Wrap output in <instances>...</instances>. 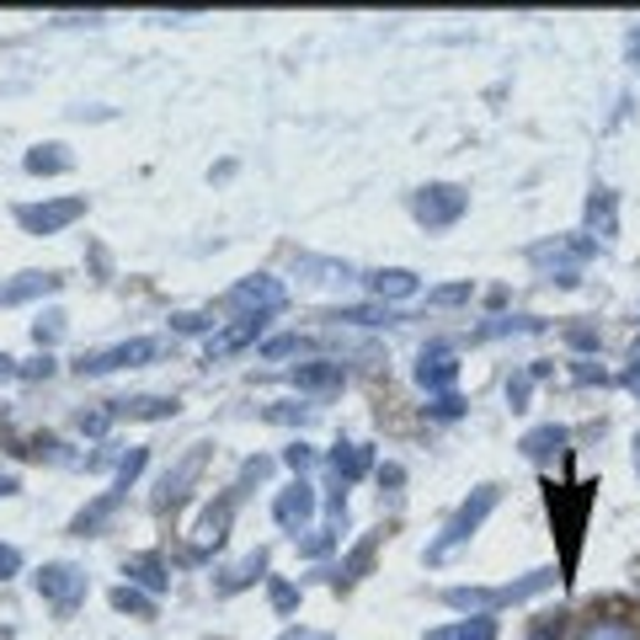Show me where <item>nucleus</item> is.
<instances>
[{
    "label": "nucleus",
    "mask_w": 640,
    "mask_h": 640,
    "mask_svg": "<svg viewBox=\"0 0 640 640\" xmlns=\"http://www.w3.org/2000/svg\"><path fill=\"white\" fill-rule=\"evenodd\" d=\"M592 491L598 486H549V523L560 534V581L577 577V555H581V528L592 513Z\"/></svg>",
    "instance_id": "1"
},
{
    "label": "nucleus",
    "mask_w": 640,
    "mask_h": 640,
    "mask_svg": "<svg viewBox=\"0 0 640 640\" xmlns=\"http://www.w3.org/2000/svg\"><path fill=\"white\" fill-rule=\"evenodd\" d=\"M496 502H502V491H496V486H475V491H470V496L459 502L454 518L443 523V534L427 545V566H443V560H449L459 545H470V539L481 534V523L496 513Z\"/></svg>",
    "instance_id": "2"
},
{
    "label": "nucleus",
    "mask_w": 640,
    "mask_h": 640,
    "mask_svg": "<svg viewBox=\"0 0 640 640\" xmlns=\"http://www.w3.org/2000/svg\"><path fill=\"white\" fill-rule=\"evenodd\" d=\"M166 358V342L160 336H128V342H113V347H96V353H81L75 374L81 379H102V374H118V368H145Z\"/></svg>",
    "instance_id": "3"
},
{
    "label": "nucleus",
    "mask_w": 640,
    "mask_h": 640,
    "mask_svg": "<svg viewBox=\"0 0 640 640\" xmlns=\"http://www.w3.org/2000/svg\"><path fill=\"white\" fill-rule=\"evenodd\" d=\"M224 309H235L241 321H273V315L288 309V288L273 273H251L224 294Z\"/></svg>",
    "instance_id": "4"
},
{
    "label": "nucleus",
    "mask_w": 640,
    "mask_h": 640,
    "mask_svg": "<svg viewBox=\"0 0 640 640\" xmlns=\"http://www.w3.org/2000/svg\"><path fill=\"white\" fill-rule=\"evenodd\" d=\"M464 209H470V192L454 182H427L411 192V213H417L422 230H449L464 219Z\"/></svg>",
    "instance_id": "5"
},
{
    "label": "nucleus",
    "mask_w": 640,
    "mask_h": 640,
    "mask_svg": "<svg viewBox=\"0 0 640 640\" xmlns=\"http://www.w3.org/2000/svg\"><path fill=\"white\" fill-rule=\"evenodd\" d=\"M209 454H213L209 443H192V449H187V454L177 459V464H171L160 481H155V513H171V507H182L187 496H192V486L203 481V464H209Z\"/></svg>",
    "instance_id": "6"
},
{
    "label": "nucleus",
    "mask_w": 640,
    "mask_h": 640,
    "mask_svg": "<svg viewBox=\"0 0 640 640\" xmlns=\"http://www.w3.org/2000/svg\"><path fill=\"white\" fill-rule=\"evenodd\" d=\"M86 571L81 566H70V560H49L43 571H38V592H43V604L60 613H75L81 604H86Z\"/></svg>",
    "instance_id": "7"
},
{
    "label": "nucleus",
    "mask_w": 640,
    "mask_h": 640,
    "mask_svg": "<svg viewBox=\"0 0 640 640\" xmlns=\"http://www.w3.org/2000/svg\"><path fill=\"white\" fill-rule=\"evenodd\" d=\"M75 219H86V198H49V203H22L17 209V224L28 235H60Z\"/></svg>",
    "instance_id": "8"
},
{
    "label": "nucleus",
    "mask_w": 640,
    "mask_h": 640,
    "mask_svg": "<svg viewBox=\"0 0 640 640\" xmlns=\"http://www.w3.org/2000/svg\"><path fill=\"white\" fill-rule=\"evenodd\" d=\"M417 385H422L427 396H454V379H459V358L449 342H427L422 353H417Z\"/></svg>",
    "instance_id": "9"
},
{
    "label": "nucleus",
    "mask_w": 640,
    "mask_h": 640,
    "mask_svg": "<svg viewBox=\"0 0 640 640\" xmlns=\"http://www.w3.org/2000/svg\"><path fill=\"white\" fill-rule=\"evenodd\" d=\"M587 256H592V241H587V235H555V241L528 245V262H534V267H555V277H566V273L581 277V262H587Z\"/></svg>",
    "instance_id": "10"
},
{
    "label": "nucleus",
    "mask_w": 640,
    "mask_h": 640,
    "mask_svg": "<svg viewBox=\"0 0 640 640\" xmlns=\"http://www.w3.org/2000/svg\"><path fill=\"white\" fill-rule=\"evenodd\" d=\"M273 518H277V528H283V534H294V539L309 528V518H315V486H309L305 475H294L288 486L277 491Z\"/></svg>",
    "instance_id": "11"
},
{
    "label": "nucleus",
    "mask_w": 640,
    "mask_h": 640,
    "mask_svg": "<svg viewBox=\"0 0 640 640\" xmlns=\"http://www.w3.org/2000/svg\"><path fill=\"white\" fill-rule=\"evenodd\" d=\"M123 577H128V587H139V592L160 598V592L171 587V566H166L155 549H145V555H128V560H123Z\"/></svg>",
    "instance_id": "12"
},
{
    "label": "nucleus",
    "mask_w": 640,
    "mask_h": 640,
    "mask_svg": "<svg viewBox=\"0 0 640 640\" xmlns=\"http://www.w3.org/2000/svg\"><path fill=\"white\" fill-rule=\"evenodd\" d=\"M123 496H128V491H123V486L102 491L96 502H86V507H81V513L70 518V534H75V539H92V534H102V528L113 523V513H118V507H123Z\"/></svg>",
    "instance_id": "13"
},
{
    "label": "nucleus",
    "mask_w": 640,
    "mask_h": 640,
    "mask_svg": "<svg viewBox=\"0 0 640 640\" xmlns=\"http://www.w3.org/2000/svg\"><path fill=\"white\" fill-rule=\"evenodd\" d=\"M64 277L60 273H17L11 283H0V309H17V305H32L43 294H54Z\"/></svg>",
    "instance_id": "14"
},
{
    "label": "nucleus",
    "mask_w": 640,
    "mask_h": 640,
    "mask_svg": "<svg viewBox=\"0 0 640 640\" xmlns=\"http://www.w3.org/2000/svg\"><path fill=\"white\" fill-rule=\"evenodd\" d=\"M113 417L128 422H171L177 417V396H128V400H107Z\"/></svg>",
    "instance_id": "15"
},
{
    "label": "nucleus",
    "mask_w": 640,
    "mask_h": 640,
    "mask_svg": "<svg viewBox=\"0 0 640 640\" xmlns=\"http://www.w3.org/2000/svg\"><path fill=\"white\" fill-rule=\"evenodd\" d=\"M262 332H267V321H235V326L213 332V336H209V364H219V358H235V353H245L251 342H262Z\"/></svg>",
    "instance_id": "16"
},
{
    "label": "nucleus",
    "mask_w": 640,
    "mask_h": 640,
    "mask_svg": "<svg viewBox=\"0 0 640 640\" xmlns=\"http://www.w3.org/2000/svg\"><path fill=\"white\" fill-rule=\"evenodd\" d=\"M267 577V549H251L245 560H235L230 571H219V581H213V592L219 598H235V592H245L251 581H262Z\"/></svg>",
    "instance_id": "17"
},
{
    "label": "nucleus",
    "mask_w": 640,
    "mask_h": 640,
    "mask_svg": "<svg viewBox=\"0 0 640 640\" xmlns=\"http://www.w3.org/2000/svg\"><path fill=\"white\" fill-rule=\"evenodd\" d=\"M417 288H422V277L411 273V267H379V273H368V294L385 300V305L390 300H411Z\"/></svg>",
    "instance_id": "18"
},
{
    "label": "nucleus",
    "mask_w": 640,
    "mask_h": 640,
    "mask_svg": "<svg viewBox=\"0 0 640 640\" xmlns=\"http://www.w3.org/2000/svg\"><path fill=\"white\" fill-rule=\"evenodd\" d=\"M230 513H235V496H224L219 507H209V513L198 518V528H192V534H198V549H192L187 560H198L203 549H219V545H224V534H230Z\"/></svg>",
    "instance_id": "19"
},
{
    "label": "nucleus",
    "mask_w": 640,
    "mask_h": 640,
    "mask_svg": "<svg viewBox=\"0 0 640 640\" xmlns=\"http://www.w3.org/2000/svg\"><path fill=\"white\" fill-rule=\"evenodd\" d=\"M368 470H374V449H368V443H336L332 449V475L342 481V486L364 481Z\"/></svg>",
    "instance_id": "20"
},
{
    "label": "nucleus",
    "mask_w": 640,
    "mask_h": 640,
    "mask_svg": "<svg viewBox=\"0 0 640 640\" xmlns=\"http://www.w3.org/2000/svg\"><path fill=\"white\" fill-rule=\"evenodd\" d=\"M518 449H523V459H534V464H545V459H555L560 449H566V427H555V422H545V427H528L518 438Z\"/></svg>",
    "instance_id": "21"
},
{
    "label": "nucleus",
    "mask_w": 640,
    "mask_h": 640,
    "mask_svg": "<svg viewBox=\"0 0 640 640\" xmlns=\"http://www.w3.org/2000/svg\"><path fill=\"white\" fill-rule=\"evenodd\" d=\"M587 230L604 235V241H613V230H619V203H613L609 187H592V198H587Z\"/></svg>",
    "instance_id": "22"
},
{
    "label": "nucleus",
    "mask_w": 640,
    "mask_h": 640,
    "mask_svg": "<svg viewBox=\"0 0 640 640\" xmlns=\"http://www.w3.org/2000/svg\"><path fill=\"white\" fill-rule=\"evenodd\" d=\"M300 390H342V379H347V368L332 364V358H321V364H300L288 374Z\"/></svg>",
    "instance_id": "23"
},
{
    "label": "nucleus",
    "mask_w": 640,
    "mask_h": 640,
    "mask_svg": "<svg viewBox=\"0 0 640 640\" xmlns=\"http://www.w3.org/2000/svg\"><path fill=\"white\" fill-rule=\"evenodd\" d=\"M22 166H28V177H64L75 160H70L64 145H32V150L22 155Z\"/></svg>",
    "instance_id": "24"
},
{
    "label": "nucleus",
    "mask_w": 640,
    "mask_h": 640,
    "mask_svg": "<svg viewBox=\"0 0 640 640\" xmlns=\"http://www.w3.org/2000/svg\"><path fill=\"white\" fill-rule=\"evenodd\" d=\"M422 640H496V625H491L486 613H470V619H454V625L427 630Z\"/></svg>",
    "instance_id": "25"
},
{
    "label": "nucleus",
    "mask_w": 640,
    "mask_h": 640,
    "mask_svg": "<svg viewBox=\"0 0 640 640\" xmlns=\"http://www.w3.org/2000/svg\"><path fill=\"white\" fill-rule=\"evenodd\" d=\"M374 549H379V534H368L358 549H347V555H342V566H336V577H332L336 587H353V581H364L368 566H374Z\"/></svg>",
    "instance_id": "26"
},
{
    "label": "nucleus",
    "mask_w": 640,
    "mask_h": 640,
    "mask_svg": "<svg viewBox=\"0 0 640 640\" xmlns=\"http://www.w3.org/2000/svg\"><path fill=\"white\" fill-rule=\"evenodd\" d=\"M326 321H332V326H342V321H347V326H390V321H400L396 309L385 305H347V309H332V315H326Z\"/></svg>",
    "instance_id": "27"
},
{
    "label": "nucleus",
    "mask_w": 640,
    "mask_h": 640,
    "mask_svg": "<svg viewBox=\"0 0 640 640\" xmlns=\"http://www.w3.org/2000/svg\"><path fill=\"white\" fill-rule=\"evenodd\" d=\"M113 609H118V613H134V619H155V598L123 581V587H113Z\"/></svg>",
    "instance_id": "28"
},
{
    "label": "nucleus",
    "mask_w": 640,
    "mask_h": 640,
    "mask_svg": "<svg viewBox=\"0 0 640 640\" xmlns=\"http://www.w3.org/2000/svg\"><path fill=\"white\" fill-rule=\"evenodd\" d=\"M545 321H534V315H496L491 326H481V342H491V336H518V332H539Z\"/></svg>",
    "instance_id": "29"
},
{
    "label": "nucleus",
    "mask_w": 640,
    "mask_h": 640,
    "mask_svg": "<svg viewBox=\"0 0 640 640\" xmlns=\"http://www.w3.org/2000/svg\"><path fill=\"white\" fill-rule=\"evenodd\" d=\"M60 336H64V315H60V309H49V315H38V321H32V342H38L43 353H49Z\"/></svg>",
    "instance_id": "30"
},
{
    "label": "nucleus",
    "mask_w": 640,
    "mask_h": 640,
    "mask_svg": "<svg viewBox=\"0 0 640 640\" xmlns=\"http://www.w3.org/2000/svg\"><path fill=\"white\" fill-rule=\"evenodd\" d=\"M577 640H640V636L630 630V625H619V619H592Z\"/></svg>",
    "instance_id": "31"
},
{
    "label": "nucleus",
    "mask_w": 640,
    "mask_h": 640,
    "mask_svg": "<svg viewBox=\"0 0 640 640\" xmlns=\"http://www.w3.org/2000/svg\"><path fill=\"white\" fill-rule=\"evenodd\" d=\"M145 464H150V449H128V454H118V481H113V486H134V481H139V470H145Z\"/></svg>",
    "instance_id": "32"
},
{
    "label": "nucleus",
    "mask_w": 640,
    "mask_h": 640,
    "mask_svg": "<svg viewBox=\"0 0 640 640\" xmlns=\"http://www.w3.org/2000/svg\"><path fill=\"white\" fill-rule=\"evenodd\" d=\"M267 598H273L277 613H294V609H300V587H294V581H283V577L267 581Z\"/></svg>",
    "instance_id": "33"
},
{
    "label": "nucleus",
    "mask_w": 640,
    "mask_h": 640,
    "mask_svg": "<svg viewBox=\"0 0 640 640\" xmlns=\"http://www.w3.org/2000/svg\"><path fill=\"white\" fill-rule=\"evenodd\" d=\"M470 294H475L470 283H443V288H432V294H427V305H438V309H449V305H470Z\"/></svg>",
    "instance_id": "34"
},
{
    "label": "nucleus",
    "mask_w": 640,
    "mask_h": 640,
    "mask_svg": "<svg viewBox=\"0 0 640 640\" xmlns=\"http://www.w3.org/2000/svg\"><path fill=\"white\" fill-rule=\"evenodd\" d=\"M262 417H267V422H277V427H305V422H309V406H294V400H283V406H267Z\"/></svg>",
    "instance_id": "35"
},
{
    "label": "nucleus",
    "mask_w": 640,
    "mask_h": 640,
    "mask_svg": "<svg viewBox=\"0 0 640 640\" xmlns=\"http://www.w3.org/2000/svg\"><path fill=\"white\" fill-rule=\"evenodd\" d=\"M305 347H309L305 336H273V342H262V358H294Z\"/></svg>",
    "instance_id": "36"
},
{
    "label": "nucleus",
    "mask_w": 640,
    "mask_h": 640,
    "mask_svg": "<svg viewBox=\"0 0 640 640\" xmlns=\"http://www.w3.org/2000/svg\"><path fill=\"white\" fill-rule=\"evenodd\" d=\"M427 417H432V422H454V417H464V400H459V396H438L432 406H427Z\"/></svg>",
    "instance_id": "37"
},
{
    "label": "nucleus",
    "mask_w": 640,
    "mask_h": 640,
    "mask_svg": "<svg viewBox=\"0 0 640 640\" xmlns=\"http://www.w3.org/2000/svg\"><path fill=\"white\" fill-rule=\"evenodd\" d=\"M171 326H177V332H187V336H192V332H209L213 336V315H209V309H187V315H177Z\"/></svg>",
    "instance_id": "38"
},
{
    "label": "nucleus",
    "mask_w": 640,
    "mask_h": 640,
    "mask_svg": "<svg viewBox=\"0 0 640 640\" xmlns=\"http://www.w3.org/2000/svg\"><path fill=\"white\" fill-rule=\"evenodd\" d=\"M528 390H534V374H513V379H507V400H513V411L528 406Z\"/></svg>",
    "instance_id": "39"
},
{
    "label": "nucleus",
    "mask_w": 640,
    "mask_h": 640,
    "mask_svg": "<svg viewBox=\"0 0 640 640\" xmlns=\"http://www.w3.org/2000/svg\"><path fill=\"white\" fill-rule=\"evenodd\" d=\"M283 464H288L294 475H305L309 464H315V449H309V443H294V449H283Z\"/></svg>",
    "instance_id": "40"
},
{
    "label": "nucleus",
    "mask_w": 640,
    "mask_h": 640,
    "mask_svg": "<svg viewBox=\"0 0 640 640\" xmlns=\"http://www.w3.org/2000/svg\"><path fill=\"white\" fill-rule=\"evenodd\" d=\"M332 545H336V528H315V534H309V539H305L300 549H305L309 560H321V555H326Z\"/></svg>",
    "instance_id": "41"
},
{
    "label": "nucleus",
    "mask_w": 640,
    "mask_h": 640,
    "mask_svg": "<svg viewBox=\"0 0 640 640\" xmlns=\"http://www.w3.org/2000/svg\"><path fill=\"white\" fill-rule=\"evenodd\" d=\"M267 475H273V459H245V470H241V486H251V481H267ZM235 486V491H241Z\"/></svg>",
    "instance_id": "42"
},
{
    "label": "nucleus",
    "mask_w": 640,
    "mask_h": 640,
    "mask_svg": "<svg viewBox=\"0 0 640 640\" xmlns=\"http://www.w3.org/2000/svg\"><path fill=\"white\" fill-rule=\"evenodd\" d=\"M22 577V549L17 545H0V581Z\"/></svg>",
    "instance_id": "43"
},
{
    "label": "nucleus",
    "mask_w": 640,
    "mask_h": 640,
    "mask_svg": "<svg viewBox=\"0 0 640 640\" xmlns=\"http://www.w3.org/2000/svg\"><path fill=\"white\" fill-rule=\"evenodd\" d=\"M566 342H571L577 353H592V347H598V332H592V326H571V332H566Z\"/></svg>",
    "instance_id": "44"
},
{
    "label": "nucleus",
    "mask_w": 640,
    "mask_h": 640,
    "mask_svg": "<svg viewBox=\"0 0 640 640\" xmlns=\"http://www.w3.org/2000/svg\"><path fill=\"white\" fill-rule=\"evenodd\" d=\"M49 374H54V358L43 353V358H32V364H22V374H17V379H49Z\"/></svg>",
    "instance_id": "45"
},
{
    "label": "nucleus",
    "mask_w": 640,
    "mask_h": 640,
    "mask_svg": "<svg viewBox=\"0 0 640 640\" xmlns=\"http://www.w3.org/2000/svg\"><path fill=\"white\" fill-rule=\"evenodd\" d=\"M560 636V613H555V619H539V625H534V636L528 640H555Z\"/></svg>",
    "instance_id": "46"
},
{
    "label": "nucleus",
    "mask_w": 640,
    "mask_h": 640,
    "mask_svg": "<svg viewBox=\"0 0 640 640\" xmlns=\"http://www.w3.org/2000/svg\"><path fill=\"white\" fill-rule=\"evenodd\" d=\"M400 481H406V470H400V464H385V470H379V486H400Z\"/></svg>",
    "instance_id": "47"
},
{
    "label": "nucleus",
    "mask_w": 640,
    "mask_h": 640,
    "mask_svg": "<svg viewBox=\"0 0 640 640\" xmlns=\"http://www.w3.org/2000/svg\"><path fill=\"white\" fill-rule=\"evenodd\" d=\"M17 374H22V368H17V358H6V353H0V385H6V379H17Z\"/></svg>",
    "instance_id": "48"
},
{
    "label": "nucleus",
    "mask_w": 640,
    "mask_h": 640,
    "mask_svg": "<svg viewBox=\"0 0 640 640\" xmlns=\"http://www.w3.org/2000/svg\"><path fill=\"white\" fill-rule=\"evenodd\" d=\"M577 379H581V385H592V379H598V385H604V368H592V364H581V368H577Z\"/></svg>",
    "instance_id": "49"
},
{
    "label": "nucleus",
    "mask_w": 640,
    "mask_h": 640,
    "mask_svg": "<svg viewBox=\"0 0 640 640\" xmlns=\"http://www.w3.org/2000/svg\"><path fill=\"white\" fill-rule=\"evenodd\" d=\"M17 491H22V481H17V475H0V496H17Z\"/></svg>",
    "instance_id": "50"
},
{
    "label": "nucleus",
    "mask_w": 640,
    "mask_h": 640,
    "mask_svg": "<svg viewBox=\"0 0 640 640\" xmlns=\"http://www.w3.org/2000/svg\"><path fill=\"white\" fill-rule=\"evenodd\" d=\"M630 60H636V70H640V32H630Z\"/></svg>",
    "instance_id": "51"
},
{
    "label": "nucleus",
    "mask_w": 640,
    "mask_h": 640,
    "mask_svg": "<svg viewBox=\"0 0 640 640\" xmlns=\"http://www.w3.org/2000/svg\"><path fill=\"white\" fill-rule=\"evenodd\" d=\"M277 640H309V630H283Z\"/></svg>",
    "instance_id": "52"
},
{
    "label": "nucleus",
    "mask_w": 640,
    "mask_h": 640,
    "mask_svg": "<svg viewBox=\"0 0 640 640\" xmlns=\"http://www.w3.org/2000/svg\"><path fill=\"white\" fill-rule=\"evenodd\" d=\"M630 390H636V396H640V364L630 368Z\"/></svg>",
    "instance_id": "53"
},
{
    "label": "nucleus",
    "mask_w": 640,
    "mask_h": 640,
    "mask_svg": "<svg viewBox=\"0 0 640 640\" xmlns=\"http://www.w3.org/2000/svg\"><path fill=\"white\" fill-rule=\"evenodd\" d=\"M636 470H640V438H636Z\"/></svg>",
    "instance_id": "54"
},
{
    "label": "nucleus",
    "mask_w": 640,
    "mask_h": 640,
    "mask_svg": "<svg viewBox=\"0 0 640 640\" xmlns=\"http://www.w3.org/2000/svg\"><path fill=\"white\" fill-rule=\"evenodd\" d=\"M309 640H326V636H309Z\"/></svg>",
    "instance_id": "55"
}]
</instances>
